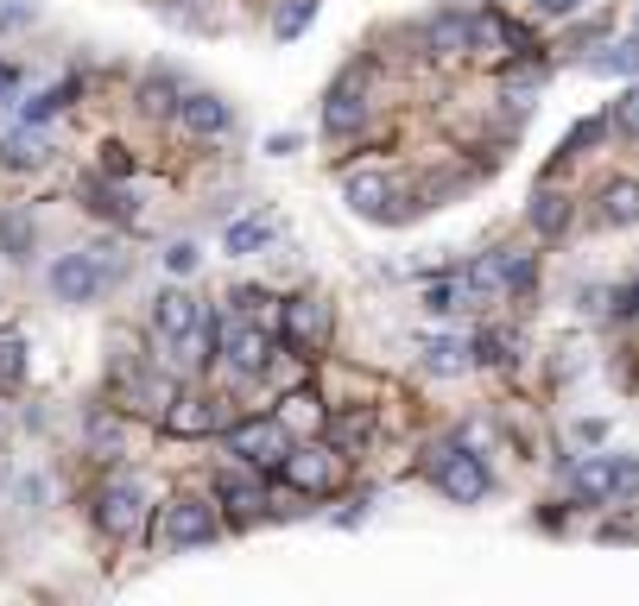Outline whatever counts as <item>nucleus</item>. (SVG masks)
<instances>
[{
    "label": "nucleus",
    "mask_w": 639,
    "mask_h": 606,
    "mask_svg": "<svg viewBox=\"0 0 639 606\" xmlns=\"http://www.w3.org/2000/svg\"><path fill=\"white\" fill-rule=\"evenodd\" d=\"M216 493H222L234 512H254V505H266L260 487H254V480H241V474H222V480H216Z\"/></svg>",
    "instance_id": "obj_25"
},
{
    "label": "nucleus",
    "mask_w": 639,
    "mask_h": 606,
    "mask_svg": "<svg viewBox=\"0 0 639 606\" xmlns=\"http://www.w3.org/2000/svg\"><path fill=\"white\" fill-rule=\"evenodd\" d=\"M178 120H184L196 140H216V133H228V127H234L228 102H222V95H209V89H190V95H178Z\"/></svg>",
    "instance_id": "obj_6"
},
{
    "label": "nucleus",
    "mask_w": 639,
    "mask_h": 606,
    "mask_svg": "<svg viewBox=\"0 0 639 606\" xmlns=\"http://www.w3.org/2000/svg\"><path fill=\"white\" fill-rule=\"evenodd\" d=\"M310 20H317V0H292V7L279 13V26H272V33H279V38H298Z\"/></svg>",
    "instance_id": "obj_27"
},
{
    "label": "nucleus",
    "mask_w": 639,
    "mask_h": 606,
    "mask_svg": "<svg viewBox=\"0 0 639 606\" xmlns=\"http://www.w3.org/2000/svg\"><path fill=\"white\" fill-rule=\"evenodd\" d=\"M538 7H545V13H576L583 0H538Z\"/></svg>",
    "instance_id": "obj_35"
},
{
    "label": "nucleus",
    "mask_w": 639,
    "mask_h": 606,
    "mask_svg": "<svg viewBox=\"0 0 639 606\" xmlns=\"http://www.w3.org/2000/svg\"><path fill=\"white\" fill-rule=\"evenodd\" d=\"M608 474H614V455L583 462V467H576V493H583V500H608Z\"/></svg>",
    "instance_id": "obj_18"
},
{
    "label": "nucleus",
    "mask_w": 639,
    "mask_h": 606,
    "mask_svg": "<svg viewBox=\"0 0 639 606\" xmlns=\"http://www.w3.org/2000/svg\"><path fill=\"white\" fill-rule=\"evenodd\" d=\"M20 379H26V341L7 335V341H0V392H13Z\"/></svg>",
    "instance_id": "obj_24"
},
{
    "label": "nucleus",
    "mask_w": 639,
    "mask_h": 606,
    "mask_svg": "<svg viewBox=\"0 0 639 606\" xmlns=\"http://www.w3.org/2000/svg\"><path fill=\"white\" fill-rule=\"evenodd\" d=\"M602 221L608 228H634L639 221V183H608L602 190Z\"/></svg>",
    "instance_id": "obj_13"
},
{
    "label": "nucleus",
    "mask_w": 639,
    "mask_h": 606,
    "mask_svg": "<svg viewBox=\"0 0 639 606\" xmlns=\"http://www.w3.org/2000/svg\"><path fill=\"white\" fill-rule=\"evenodd\" d=\"M260 247H272V228H266V221L247 215V221H234V228H228V253H260Z\"/></svg>",
    "instance_id": "obj_22"
},
{
    "label": "nucleus",
    "mask_w": 639,
    "mask_h": 606,
    "mask_svg": "<svg viewBox=\"0 0 639 606\" xmlns=\"http://www.w3.org/2000/svg\"><path fill=\"white\" fill-rule=\"evenodd\" d=\"M165 424L178 429V436H196V429H209V424H216V417H209V411H203V404H190V398H184V411H171V417H165Z\"/></svg>",
    "instance_id": "obj_29"
},
{
    "label": "nucleus",
    "mask_w": 639,
    "mask_h": 606,
    "mask_svg": "<svg viewBox=\"0 0 639 606\" xmlns=\"http://www.w3.org/2000/svg\"><path fill=\"white\" fill-rule=\"evenodd\" d=\"M165 266H171V272H196V247H190V241H178V247L165 253Z\"/></svg>",
    "instance_id": "obj_32"
},
{
    "label": "nucleus",
    "mask_w": 639,
    "mask_h": 606,
    "mask_svg": "<svg viewBox=\"0 0 639 606\" xmlns=\"http://www.w3.org/2000/svg\"><path fill=\"white\" fill-rule=\"evenodd\" d=\"M424 51H431V57H462V51H469V13H462V7L437 13V20L424 26Z\"/></svg>",
    "instance_id": "obj_10"
},
{
    "label": "nucleus",
    "mask_w": 639,
    "mask_h": 606,
    "mask_svg": "<svg viewBox=\"0 0 639 606\" xmlns=\"http://www.w3.org/2000/svg\"><path fill=\"white\" fill-rule=\"evenodd\" d=\"M196 297L190 291H158V304H152V335L158 341H178V335H190V322H196Z\"/></svg>",
    "instance_id": "obj_8"
},
{
    "label": "nucleus",
    "mask_w": 639,
    "mask_h": 606,
    "mask_svg": "<svg viewBox=\"0 0 639 606\" xmlns=\"http://www.w3.org/2000/svg\"><path fill=\"white\" fill-rule=\"evenodd\" d=\"M532 228H538L545 241H558V234L570 228V203H564V196H551V190H545V196L532 203Z\"/></svg>",
    "instance_id": "obj_16"
},
{
    "label": "nucleus",
    "mask_w": 639,
    "mask_h": 606,
    "mask_svg": "<svg viewBox=\"0 0 639 606\" xmlns=\"http://www.w3.org/2000/svg\"><path fill=\"white\" fill-rule=\"evenodd\" d=\"M608 317L614 322H634L639 317V285H621L614 297H608Z\"/></svg>",
    "instance_id": "obj_30"
},
{
    "label": "nucleus",
    "mask_w": 639,
    "mask_h": 606,
    "mask_svg": "<svg viewBox=\"0 0 639 606\" xmlns=\"http://www.w3.org/2000/svg\"><path fill=\"white\" fill-rule=\"evenodd\" d=\"M285 449H292V436H285V424H279V417H247V424L228 429V455H241L247 467L279 462Z\"/></svg>",
    "instance_id": "obj_2"
},
{
    "label": "nucleus",
    "mask_w": 639,
    "mask_h": 606,
    "mask_svg": "<svg viewBox=\"0 0 639 606\" xmlns=\"http://www.w3.org/2000/svg\"><path fill=\"white\" fill-rule=\"evenodd\" d=\"M20 89V64H0V95H13Z\"/></svg>",
    "instance_id": "obj_34"
},
{
    "label": "nucleus",
    "mask_w": 639,
    "mask_h": 606,
    "mask_svg": "<svg viewBox=\"0 0 639 606\" xmlns=\"http://www.w3.org/2000/svg\"><path fill=\"white\" fill-rule=\"evenodd\" d=\"M140 95H146V114H178V82L171 76H152Z\"/></svg>",
    "instance_id": "obj_26"
},
{
    "label": "nucleus",
    "mask_w": 639,
    "mask_h": 606,
    "mask_svg": "<svg viewBox=\"0 0 639 606\" xmlns=\"http://www.w3.org/2000/svg\"><path fill=\"white\" fill-rule=\"evenodd\" d=\"M608 127L621 133V140H639V89H621L614 107H608Z\"/></svg>",
    "instance_id": "obj_19"
},
{
    "label": "nucleus",
    "mask_w": 639,
    "mask_h": 606,
    "mask_svg": "<svg viewBox=\"0 0 639 606\" xmlns=\"http://www.w3.org/2000/svg\"><path fill=\"white\" fill-rule=\"evenodd\" d=\"M102 285H108L102 253H64V259L51 266V297H57V304H89Z\"/></svg>",
    "instance_id": "obj_1"
},
{
    "label": "nucleus",
    "mask_w": 639,
    "mask_h": 606,
    "mask_svg": "<svg viewBox=\"0 0 639 606\" xmlns=\"http://www.w3.org/2000/svg\"><path fill=\"white\" fill-rule=\"evenodd\" d=\"M361 120H368V102H361L355 89H336L330 107H323V127H330V133H355Z\"/></svg>",
    "instance_id": "obj_14"
},
{
    "label": "nucleus",
    "mask_w": 639,
    "mask_h": 606,
    "mask_svg": "<svg viewBox=\"0 0 639 606\" xmlns=\"http://www.w3.org/2000/svg\"><path fill=\"white\" fill-rule=\"evenodd\" d=\"M0 247H7V259H26L33 253V221L26 215H0Z\"/></svg>",
    "instance_id": "obj_23"
},
{
    "label": "nucleus",
    "mask_w": 639,
    "mask_h": 606,
    "mask_svg": "<svg viewBox=\"0 0 639 606\" xmlns=\"http://www.w3.org/2000/svg\"><path fill=\"white\" fill-rule=\"evenodd\" d=\"M386 203H393V183H386V178H374V171H368V178H348V209H355V215L393 221V215H386Z\"/></svg>",
    "instance_id": "obj_11"
},
{
    "label": "nucleus",
    "mask_w": 639,
    "mask_h": 606,
    "mask_svg": "<svg viewBox=\"0 0 639 606\" xmlns=\"http://www.w3.org/2000/svg\"><path fill=\"white\" fill-rule=\"evenodd\" d=\"M424 366H431V373H462V366H469V348L450 341V335H437V341L424 348Z\"/></svg>",
    "instance_id": "obj_17"
},
{
    "label": "nucleus",
    "mask_w": 639,
    "mask_h": 606,
    "mask_svg": "<svg viewBox=\"0 0 639 606\" xmlns=\"http://www.w3.org/2000/svg\"><path fill=\"white\" fill-rule=\"evenodd\" d=\"M140 505H146V487L140 480H108V493H102V531L108 537H127L133 525H140Z\"/></svg>",
    "instance_id": "obj_7"
},
{
    "label": "nucleus",
    "mask_w": 639,
    "mask_h": 606,
    "mask_svg": "<svg viewBox=\"0 0 639 606\" xmlns=\"http://www.w3.org/2000/svg\"><path fill=\"white\" fill-rule=\"evenodd\" d=\"M0 165H7V171H33V165H44V140H38V127H13V133L0 140Z\"/></svg>",
    "instance_id": "obj_12"
},
{
    "label": "nucleus",
    "mask_w": 639,
    "mask_h": 606,
    "mask_svg": "<svg viewBox=\"0 0 639 606\" xmlns=\"http://www.w3.org/2000/svg\"><path fill=\"white\" fill-rule=\"evenodd\" d=\"M424 310H437V317H450V310H456V291H450V285H437L431 297H424Z\"/></svg>",
    "instance_id": "obj_33"
},
{
    "label": "nucleus",
    "mask_w": 639,
    "mask_h": 606,
    "mask_svg": "<svg viewBox=\"0 0 639 606\" xmlns=\"http://www.w3.org/2000/svg\"><path fill=\"white\" fill-rule=\"evenodd\" d=\"M209 537H216V512L203 500H178L165 512V543H171V550H196V543H209Z\"/></svg>",
    "instance_id": "obj_5"
},
{
    "label": "nucleus",
    "mask_w": 639,
    "mask_h": 606,
    "mask_svg": "<svg viewBox=\"0 0 639 606\" xmlns=\"http://www.w3.org/2000/svg\"><path fill=\"white\" fill-rule=\"evenodd\" d=\"M608 500H614V505H634L639 500V462H634V455H621V462H614V474H608Z\"/></svg>",
    "instance_id": "obj_20"
},
{
    "label": "nucleus",
    "mask_w": 639,
    "mask_h": 606,
    "mask_svg": "<svg viewBox=\"0 0 639 606\" xmlns=\"http://www.w3.org/2000/svg\"><path fill=\"white\" fill-rule=\"evenodd\" d=\"M279 474H285L298 493H330V487H336V455L317 449V442H292V449L279 455Z\"/></svg>",
    "instance_id": "obj_3"
},
{
    "label": "nucleus",
    "mask_w": 639,
    "mask_h": 606,
    "mask_svg": "<svg viewBox=\"0 0 639 606\" xmlns=\"http://www.w3.org/2000/svg\"><path fill=\"white\" fill-rule=\"evenodd\" d=\"M317 304H310V297H292V304H285V328H292V348H304V341H310V335H317Z\"/></svg>",
    "instance_id": "obj_21"
},
{
    "label": "nucleus",
    "mask_w": 639,
    "mask_h": 606,
    "mask_svg": "<svg viewBox=\"0 0 639 606\" xmlns=\"http://www.w3.org/2000/svg\"><path fill=\"white\" fill-rule=\"evenodd\" d=\"M89 209L95 215H127V196H120V190H89Z\"/></svg>",
    "instance_id": "obj_31"
},
{
    "label": "nucleus",
    "mask_w": 639,
    "mask_h": 606,
    "mask_svg": "<svg viewBox=\"0 0 639 606\" xmlns=\"http://www.w3.org/2000/svg\"><path fill=\"white\" fill-rule=\"evenodd\" d=\"M475 354H482V366H507V335H500V328H482V335H475Z\"/></svg>",
    "instance_id": "obj_28"
},
{
    "label": "nucleus",
    "mask_w": 639,
    "mask_h": 606,
    "mask_svg": "<svg viewBox=\"0 0 639 606\" xmlns=\"http://www.w3.org/2000/svg\"><path fill=\"white\" fill-rule=\"evenodd\" d=\"M228 360H234V373H247V379L266 373V366H272V335L254 328V322H241V328L228 335Z\"/></svg>",
    "instance_id": "obj_9"
},
{
    "label": "nucleus",
    "mask_w": 639,
    "mask_h": 606,
    "mask_svg": "<svg viewBox=\"0 0 639 606\" xmlns=\"http://www.w3.org/2000/svg\"><path fill=\"white\" fill-rule=\"evenodd\" d=\"M431 474H437V487H444V500H456V505H475L482 493H488V467L475 462L469 449L462 455H431Z\"/></svg>",
    "instance_id": "obj_4"
},
{
    "label": "nucleus",
    "mask_w": 639,
    "mask_h": 606,
    "mask_svg": "<svg viewBox=\"0 0 639 606\" xmlns=\"http://www.w3.org/2000/svg\"><path fill=\"white\" fill-rule=\"evenodd\" d=\"M71 95H76V82H57V89H38L33 102L20 107V127H44V120H51L57 107L71 102Z\"/></svg>",
    "instance_id": "obj_15"
}]
</instances>
